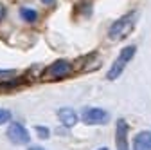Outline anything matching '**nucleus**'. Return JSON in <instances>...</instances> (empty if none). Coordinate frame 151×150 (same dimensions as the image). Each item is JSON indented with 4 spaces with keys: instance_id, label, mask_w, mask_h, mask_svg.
I'll list each match as a JSON object with an SVG mask.
<instances>
[{
    "instance_id": "obj_1",
    "label": "nucleus",
    "mask_w": 151,
    "mask_h": 150,
    "mask_svg": "<svg viewBox=\"0 0 151 150\" xmlns=\"http://www.w3.org/2000/svg\"><path fill=\"white\" fill-rule=\"evenodd\" d=\"M137 16H139L137 11H131V13L121 16L119 20H115L108 29V38L111 42H121V40L128 38V34L133 31V27L137 24Z\"/></svg>"
},
{
    "instance_id": "obj_2",
    "label": "nucleus",
    "mask_w": 151,
    "mask_h": 150,
    "mask_svg": "<svg viewBox=\"0 0 151 150\" xmlns=\"http://www.w3.org/2000/svg\"><path fill=\"white\" fill-rule=\"evenodd\" d=\"M135 52H137V47L135 45H129V47H124L121 52H119V56L115 58V62H113V65L110 67V71L106 72V80H110V82H113V80H117L121 74H122V71L126 69V65L133 60V56H135Z\"/></svg>"
},
{
    "instance_id": "obj_3",
    "label": "nucleus",
    "mask_w": 151,
    "mask_h": 150,
    "mask_svg": "<svg viewBox=\"0 0 151 150\" xmlns=\"http://www.w3.org/2000/svg\"><path fill=\"white\" fill-rule=\"evenodd\" d=\"M108 119H110V114L103 108L85 107L81 110V121L85 125H104V123H108Z\"/></svg>"
},
{
    "instance_id": "obj_4",
    "label": "nucleus",
    "mask_w": 151,
    "mask_h": 150,
    "mask_svg": "<svg viewBox=\"0 0 151 150\" xmlns=\"http://www.w3.org/2000/svg\"><path fill=\"white\" fill-rule=\"evenodd\" d=\"M7 139L13 143V145H27L31 136H29V130L18 121H11L9 127H7V132H6Z\"/></svg>"
},
{
    "instance_id": "obj_5",
    "label": "nucleus",
    "mask_w": 151,
    "mask_h": 150,
    "mask_svg": "<svg viewBox=\"0 0 151 150\" xmlns=\"http://www.w3.org/2000/svg\"><path fill=\"white\" fill-rule=\"evenodd\" d=\"M72 72V65H70V62H67V60H56V62H52L47 69H45V76H49V78H58V80H63V78H67L68 74Z\"/></svg>"
},
{
    "instance_id": "obj_6",
    "label": "nucleus",
    "mask_w": 151,
    "mask_h": 150,
    "mask_svg": "<svg viewBox=\"0 0 151 150\" xmlns=\"http://www.w3.org/2000/svg\"><path fill=\"white\" fill-rule=\"evenodd\" d=\"M58 118H60V121H61L67 128H72L76 123L79 121L78 114H76V110L70 108V107H63V108H60V110H58Z\"/></svg>"
},
{
    "instance_id": "obj_7",
    "label": "nucleus",
    "mask_w": 151,
    "mask_h": 150,
    "mask_svg": "<svg viewBox=\"0 0 151 150\" xmlns=\"http://www.w3.org/2000/svg\"><path fill=\"white\" fill-rule=\"evenodd\" d=\"M133 150H151V130H142L133 138Z\"/></svg>"
},
{
    "instance_id": "obj_8",
    "label": "nucleus",
    "mask_w": 151,
    "mask_h": 150,
    "mask_svg": "<svg viewBox=\"0 0 151 150\" xmlns=\"http://www.w3.org/2000/svg\"><path fill=\"white\" fill-rule=\"evenodd\" d=\"M115 136H117V146H119V150H128V123L124 119L117 121Z\"/></svg>"
},
{
    "instance_id": "obj_9",
    "label": "nucleus",
    "mask_w": 151,
    "mask_h": 150,
    "mask_svg": "<svg viewBox=\"0 0 151 150\" xmlns=\"http://www.w3.org/2000/svg\"><path fill=\"white\" fill-rule=\"evenodd\" d=\"M20 16H22V20H25L29 24H34L38 20V13L31 7H20Z\"/></svg>"
},
{
    "instance_id": "obj_10",
    "label": "nucleus",
    "mask_w": 151,
    "mask_h": 150,
    "mask_svg": "<svg viewBox=\"0 0 151 150\" xmlns=\"http://www.w3.org/2000/svg\"><path fill=\"white\" fill-rule=\"evenodd\" d=\"M34 130H36L38 134H40V138H42V139H49V138H50V130H49L47 127H42V125H36V127H34Z\"/></svg>"
},
{
    "instance_id": "obj_11",
    "label": "nucleus",
    "mask_w": 151,
    "mask_h": 150,
    "mask_svg": "<svg viewBox=\"0 0 151 150\" xmlns=\"http://www.w3.org/2000/svg\"><path fill=\"white\" fill-rule=\"evenodd\" d=\"M7 121H11V112L7 108H0V125H4Z\"/></svg>"
},
{
    "instance_id": "obj_12",
    "label": "nucleus",
    "mask_w": 151,
    "mask_h": 150,
    "mask_svg": "<svg viewBox=\"0 0 151 150\" xmlns=\"http://www.w3.org/2000/svg\"><path fill=\"white\" fill-rule=\"evenodd\" d=\"M14 71H0V76H13Z\"/></svg>"
},
{
    "instance_id": "obj_13",
    "label": "nucleus",
    "mask_w": 151,
    "mask_h": 150,
    "mask_svg": "<svg viewBox=\"0 0 151 150\" xmlns=\"http://www.w3.org/2000/svg\"><path fill=\"white\" fill-rule=\"evenodd\" d=\"M4 16H6V7H4L2 4H0V20H2Z\"/></svg>"
},
{
    "instance_id": "obj_14",
    "label": "nucleus",
    "mask_w": 151,
    "mask_h": 150,
    "mask_svg": "<svg viewBox=\"0 0 151 150\" xmlns=\"http://www.w3.org/2000/svg\"><path fill=\"white\" fill-rule=\"evenodd\" d=\"M42 2H43L45 6H54V4H56V0H42Z\"/></svg>"
},
{
    "instance_id": "obj_15",
    "label": "nucleus",
    "mask_w": 151,
    "mask_h": 150,
    "mask_svg": "<svg viewBox=\"0 0 151 150\" xmlns=\"http://www.w3.org/2000/svg\"><path fill=\"white\" fill-rule=\"evenodd\" d=\"M29 150H45V148H42V146H29Z\"/></svg>"
},
{
    "instance_id": "obj_16",
    "label": "nucleus",
    "mask_w": 151,
    "mask_h": 150,
    "mask_svg": "<svg viewBox=\"0 0 151 150\" xmlns=\"http://www.w3.org/2000/svg\"><path fill=\"white\" fill-rule=\"evenodd\" d=\"M99 150H108V148H106V146H103V148H99Z\"/></svg>"
}]
</instances>
